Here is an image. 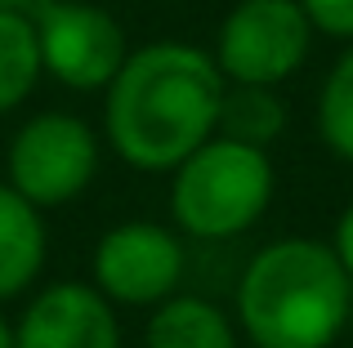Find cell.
<instances>
[{"instance_id": "obj_2", "label": "cell", "mask_w": 353, "mask_h": 348, "mask_svg": "<svg viewBox=\"0 0 353 348\" xmlns=\"http://www.w3.org/2000/svg\"><path fill=\"white\" fill-rule=\"evenodd\" d=\"M353 313V277L336 250L282 237L250 254L237 281V322L255 348H331Z\"/></svg>"}, {"instance_id": "obj_3", "label": "cell", "mask_w": 353, "mask_h": 348, "mask_svg": "<svg viewBox=\"0 0 353 348\" xmlns=\"http://www.w3.org/2000/svg\"><path fill=\"white\" fill-rule=\"evenodd\" d=\"M170 215L197 241H228L264 219L277 174L268 148L210 134L170 170Z\"/></svg>"}, {"instance_id": "obj_13", "label": "cell", "mask_w": 353, "mask_h": 348, "mask_svg": "<svg viewBox=\"0 0 353 348\" xmlns=\"http://www.w3.org/2000/svg\"><path fill=\"white\" fill-rule=\"evenodd\" d=\"M349 50L331 63L327 80L318 94V130L322 143L336 152L340 161H353V41H345Z\"/></svg>"}, {"instance_id": "obj_11", "label": "cell", "mask_w": 353, "mask_h": 348, "mask_svg": "<svg viewBox=\"0 0 353 348\" xmlns=\"http://www.w3.org/2000/svg\"><path fill=\"white\" fill-rule=\"evenodd\" d=\"M282 130H286V103H282V94H277V85L224 80L215 134L250 143V148H268L273 139H282Z\"/></svg>"}, {"instance_id": "obj_9", "label": "cell", "mask_w": 353, "mask_h": 348, "mask_svg": "<svg viewBox=\"0 0 353 348\" xmlns=\"http://www.w3.org/2000/svg\"><path fill=\"white\" fill-rule=\"evenodd\" d=\"M50 232L45 210L32 206L18 188L0 183V304L18 299L45 268Z\"/></svg>"}, {"instance_id": "obj_17", "label": "cell", "mask_w": 353, "mask_h": 348, "mask_svg": "<svg viewBox=\"0 0 353 348\" xmlns=\"http://www.w3.org/2000/svg\"><path fill=\"white\" fill-rule=\"evenodd\" d=\"M0 348H14V326L5 322V313H0Z\"/></svg>"}, {"instance_id": "obj_6", "label": "cell", "mask_w": 353, "mask_h": 348, "mask_svg": "<svg viewBox=\"0 0 353 348\" xmlns=\"http://www.w3.org/2000/svg\"><path fill=\"white\" fill-rule=\"evenodd\" d=\"M32 27L41 72L77 94L108 89V80L121 72L130 54L121 23L90 0H41L32 9Z\"/></svg>"}, {"instance_id": "obj_12", "label": "cell", "mask_w": 353, "mask_h": 348, "mask_svg": "<svg viewBox=\"0 0 353 348\" xmlns=\"http://www.w3.org/2000/svg\"><path fill=\"white\" fill-rule=\"evenodd\" d=\"M41 50L27 14H0V116L27 103L41 80Z\"/></svg>"}, {"instance_id": "obj_16", "label": "cell", "mask_w": 353, "mask_h": 348, "mask_svg": "<svg viewBox=\"0 0 353 348\" xmlns=\"http://www.w3.org/2000/svg\"><path fill=\"white\" fill-rule=\"evenodd\" d=\"M36 5H41V0H0V14H27L32 18Z\"/></svg>"}, {"instance_id": "obj_5", "label": "cell", "mask_w": 353, "mask_h": 348, "mask_svg": "<svg viewBox=\"0 0 353 348\" xmlns=\"http://www.w3.org/2000/svg\"><path fill=\"white\" fill-rule=\"evenodd\" d=\"M99 174V134L72 112H41L9 139V188L32 206L77 201Z\"/></svg>"}, {"instance_id": "obj_15", "label": "cell", "mask_w": 353, "mask_h": 348, "mask_svg": "<svg viewBox=\"0 0 353 348\" xmlns=\"http://www.w3.org/2000/svg\"><path fill=\"white\" fill-rule=\"evenodd\" d=\"M331 250H336V259L345 263V272L353 277V201L345 210H340L336 219V237H331Z\"/></svg>"}, {"instance_id": "obj_7", "label": "cell", "mask_w": 353, "mask_h": 348, "mask_svg": "<svg viewBox=\"0 0 353 348\" xmlns=\"http://www.w3.org/2000/svg\"><path fill=\"white\" fill-rule=\"evenodd\" d=\"M94 286L112 304L130 308H152L165 295H174L183 281V241L165 224L152 219H125L108 228L94 246Z\"/></svg>"}, {"instance_id": "obj_8", "label": "cell", "mask_w": 353, "mask_h": 348, "mask_svg": "<svg viewBox=\"0 0 353 348\" xmlns=\"http://www.w3.org/2000/svg\"><path fill=\"white\" fill-rule=\"evenodd\" d=\"M14 348H121L117 304L94 281H54L23 308Z\"/></svg>"}, {"instance_id": "obj_1", "label": "cell", "mask_w": 353, "mask_h": 348, "mask_svg": "<svg viewBox=\"0 0 353 348\" xmlns=\"http://www.w3.org/2000/svg\"><path fill=\"white\" fill-rule=\"evenodd\" d=\"M103 94V134L112 152L143 174H170L215 134L224 72L201 45L152 41L125 54Z\"/></svg>"}, {"instance_id": "obj_4", "label": "cell", "mask_w": 353, "mask_h": 348, "mask_svg": "<svg viewBox=\"0 0 353 348\" xmlns=\"http://www.w3.org/2000/svg\"><path fill=\"white\" fill-rule=\"evenodd\" d=\"M313 50V23L300 0H237L215 36V67L241 85H282Z\"/></svg>"}, {"instance_id": "obj_10", "label": "cell", "mask_w": 353, "mask_h": 348, "mask_svg": "<svg viewBox=\"0 0 353 348\" xmlns=\"http://www.w3.org/2000/svg\"><path fill=\"white\" fill-rule=\"evenodd\" d=\"M143 348H241L233 317L201 295H165L152 304Z\"/></svg>"}, {"instance_id": "obj_14", "label": "cell", "mask_w": 353, "mask_h": 348, "mask_svg": "<svg viewBox=\"0 0 353 348\" xmlns=\"http://www.w3.org/2000/svg\"><path fill=\"white\" fill-rule=\"evenodd\" d=\"M309 14L313 32L331 36V41H353V0H300Z\"/></svg>"}]
</instances>
